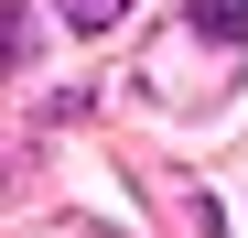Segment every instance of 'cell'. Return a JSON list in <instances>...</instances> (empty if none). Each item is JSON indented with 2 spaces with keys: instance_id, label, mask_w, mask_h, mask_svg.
<instances>
[{
  "instance_id": "cell-1",
  "label": "cell",
  "mask_w": 248,
  "mask_h": 238,
  "mask_svg": "<svg viewBox=\"0 0 248 238\" xmlns=\"http://www.w3.org/2000/svg\"><path fill=\"white\" fill-rule=\"evenodd\" d=\"M194 33L205 44H248V0H194Z\"/></svg>"
}]
</instances>
